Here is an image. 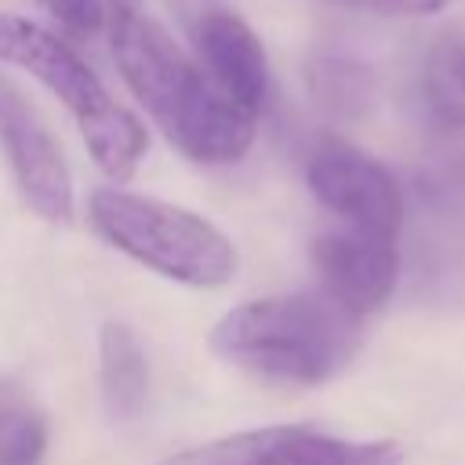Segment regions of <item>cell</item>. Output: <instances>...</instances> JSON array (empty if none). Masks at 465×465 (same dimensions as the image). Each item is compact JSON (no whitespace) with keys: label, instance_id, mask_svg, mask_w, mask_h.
<instances>
[{"label":"cell","instance_id":"4","mask_svg":"<svg viewBox=\"0 0 465 465\" xmlns=\"http://www.w3.org/2000/svg\"><path fill=\"white\" fill-rule=\"evenodd\" d=\"M87 222L113 251L171 283L214 291L236 276L232 240L211 218L189 207L127 193L120 185H102L87 196Z\"/></svg>","mask_w":465,"mask_h":465},{"label":"cell","instance_id":"16","mask_svg":"<svg viewBox=\"0 0 465 465\" xmlns=\"http://www.w3.org/2000/svg\"><path fill=\"white\" fill-rule=\"evenodd\" d=\"M65 33L73 36H91L105 25V4L102 0H36Z\"/></svg>","mask_w":465,"mask_h":465},{"label":"cell","instance_id":"3","mask_svg":"<svg viewBox=\"0 0 465 465\" xmlns=\"http://www.w3.org/2000/svg\"><path fill=\"white\" fill-rule=\"evenodd\" d=\"M0 62L29 73L65 105L94 167L113 185H124L138 171L149 149L145 124L113 98L102 76L65 36L25 15L0 11Z\"/></svg>","mask_w":465,"mask_h":465},{"label":"cell","instance_id":"6","mask_svg":"<svg viewBox=\"0 0 465 465\" xmlns=\"http://www.w3.org/2000/svg\"><path fill=\"white\" fill-rule=\"evenodd\" d=\"M0 153L25 207L51 225H65L76 207L65 153L40 120V113L4 73H0Z\"/></svg>","mask_w":465,"mask_h":465},{"label":"cell","instance_id":"2","mask_svg":"<svg viewBox=\"0 0 465 465\" xmlns=\"http://www.w3.org/2000/svg\"><path fill=\"white\" fill-rule=\"evenodd\" d=\"M360 316L323 291L269 294L229 309L207 334L218 360L236 371L283 381L320 385L356 352Z\"/></svg>","mask_w":465,"mask_h":465},{"label":"cell","instance_id":"10","mask_svg":"<svg viewBox=\"0 0 465 465\" xmlns=\"http://www.w3.org/2000/svg\"><path fill=\"white\" fill-rule=\"evenodd\" d=\"M403 450L389 440H338L305 425H265L251 465H400Z\"/></svg>","mask_w":465,"mask_h":465},{"label":"cell","instance_id":"9","mask_svg":"<svg viewBox=\"0 0 465 465\" xmlns=\"http://www.w3.org/2000/svg\"><path fill=\"white\" fill-rule=\"evenodd\" d=\"M98 389L109 421H134L149 403V356L142 338L124 320L98 327Z\"/></svg>","mask_w":465,"mask_h":465},{"label":"cell","instance_id":"8","mask_svg":"<svg viewBox=\"0 0 465 465\" xmlns=\"http://www.w3.org/2000/svg\"><path fill=\"white\" fill-rule=\"evenodd\" d=\"M193 58L218 91L251 113H262L269 94V58L258 33L229 7L203 11L193 33Z\"/></svg>","mask_w":465,"mask_h":465},{"label":"cell","instance_id":"15","mask_svg":"<svg viewBox=\"0 0 465 465\" xmlns=\"http://www.w3.org/2000/svg\"><path fill=\"white\" fill-rule=\"evenodd\" d=\"M262 443V429H247V432H229L218 436L211 443L178 450L171 458H163L160 465H251Z\"/></svg>","mask_w":465,"mask_h":465},{"label":"cell","instance_id":"14","mask_svg":"<svg viewBox=\"0 0 465 465\" xmlns=\"http://www.w3.org/2000/svg\"><path fill=\"white\" fill-rule=\"evenodd\" d=\"M47 421L29 403L0 407V465H44Z\"/></svg>","mask_w":465,"mask_h":465},{"label":"cell","instance_id":"5","mask_svg":"<svg viewBox=\"0 0 465 465\" xmlns=\"http://www.w3.org/2000/svg\"><path fill=\"white\" fill-rule=\"evenodd\" d=\"M305 182L316 203L334 214L338 225L371 229L396 236L403 222V193L385 163L367 156L363 149L327 138L305 160Z\"/></svg>","mask_w":465,"mask_h":465},{"label":"cell","instance_id":"13","mask_svg":"<svg viewBox=\"0 0 465 465\" xmlns=\"http://www.w3.org/2000/svg\"><path fill=\"white\" fill-rule=\"evenodd\" d=\"M312 94L338 116H356L371 102V73L349 58H320L309 73Z\"/></svg>","mask_w":465,"mask_h":465},{"label":"cell","instance_id":"11","mask_svg":"<svg viewBox=\"0 0 465 465\" xmlns=\"http://www.w3.org/2000/svg\"><path fill=\"white\" fill-rule=\"evenodd\" d=\"M421 102L432 124L465 131V29L443 33L421 65Z\"/></svg>","mask_w":465,"mask_h":465},{"label":"cell","instance_id":"7","mask_svg":"<svg viewBox=\"0 0 465 465\" xmlns=\"http://www.w3.org/2000/svg\"><path fill=\"white\" fill-rule=\"evenodd\" d=\"M312 265L323 294L352 316H367L396 287V236L331 225L312 240Z\"/></svg>","mask_w":465,"mask_h":465},{"label":"cell","instance_id":"12","mask_svg":"<svg viewBox=\"0 0 465 465\" xmlns=\"http://www.w3.org/2000/svg\"><path fill=\"white\" fill-rule=\"evenodd\" d=\"M421 193L440 218L465 229V134H458L425 163Z\"/></svg>","mask_w":465,"mask_h":465},{"label":"cell","instance_id":"18","mask_svg":"<svg viewBox=\"0 0 465 465\" xmlns=\"http://www.w3.org/2000/svg\"><path fill=\"white\" fill-rule=\"evenodd\" d=\"M105 4V15L113 11H131V7H142V0H102Z\"/></svg>","mask_w":465,"mask_h":465},{"label":"cell","instance_id":"17","mask_svg":"<svg viewBox=\"0 0 465 465\" xmlns=\"http://www.w3.org/2000/svg\"><path fill=\"white\" fill-rule=\"evenodd\" d=\"M331 4L360 15H378V18H421V15L443 11L450 0H331Z\"/></svg>","mask_w":465,"mask_h":465},{"label":"cell","instance_id":"1","mask_svg":"<svg viewBox=\"0 0 465 465\" xmlns=\"http://www.w3.org/2000/svg\"><path fill=\"white\" fill-rule=\"evenodd\" d=\"M105 25L124 84L185 160L225 167L247 156L254 145L258 113L218 91L200 62L182 51L156 18L131 7L113 11Z\"/></svg>","mask_w":465,"mask_h":465}]
</instances>
